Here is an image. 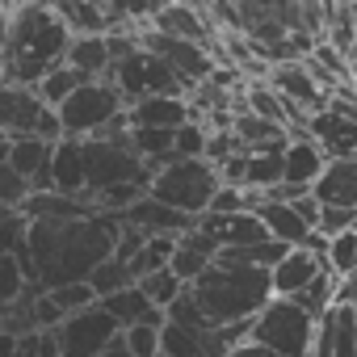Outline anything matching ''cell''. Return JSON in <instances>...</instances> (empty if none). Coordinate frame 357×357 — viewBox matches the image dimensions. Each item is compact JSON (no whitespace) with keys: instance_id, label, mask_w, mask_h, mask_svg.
Wrapping results in <instances>:
<instances>
[{"instance_id":"ac0fdd59","label":"cell","mask_w":357,"mask_h":357,"mask_svg":"<svg viewBox=\"0 0 357 357\" xmlns=\"http://www.w3.org/2000/svg\"><path fill=\"white\" fill-rule=\"evenodd\" d=\"M307 135L328 151V160H353L357 155V122L344 118V114H336V109L311 114Z\"/></svg>"},{"instance_id":"cb8c5ba5","label":"cell","mask_w":357,"mask_h":357,"mask_svg":"<svg viewBox=\"0 0 357 357\" xmlns=\"http://www.w3.org/2000/svg\"><path fill=\"white\" fill-rule=\"evenodd\" d=\"M261 219H265L269 236L282 240L286 248H311L315 236H319V231H311V227L303 223V215L294 211V202H265V206H261Z\"/></svg>"},{"instance_id":"e0dca14e","label":"cell","mask_w":357,"mask_h":357,"mask_svg":"<svg viewBox=\"0 0 357 357\" xmlns=\"http://www.w3.org/2000/svg\"><path fill=\"white\" fill-rule=\"evenodd\" d=\"M194 122V105L185 97H143L130 105L135 130H181Z\"/></svg>"},{"instance_id":"ba28073f","label":"cell","mask_w":357,"mask_h":357,"mask_svg":"<svg viewBox=\"0 0 357 357\" xmlns=\"http://www.w3.org/2000/svg\"><path fill=\"white\" fill-rule=\"evenodd\" d=\"M139 34H143V47H147L151 55H160L190 89H202V84L215 80V55H211L206 47L185 43V38H168V34H160V30H151V26H143Z\"/></svg>"},{"instance_id":"277c9868","label":"cell","mask_w":357,"mask_h":357,"mask_svg":"<svg viewBox=\"0 0 357 357\" xmlns=\"http://www.w3.org/2000/svg\"><path fill=\"white\" fill-rule=\"evenodd\" d=\"M223 190V176L211 160H176L168 164L164 172H155V181H151V198L172 206V211H181L190 219H202L215 202V194Z\"/></svg>"},{"instance_id":"e575fe53","label":"cell","mask_w":357,"mask_h":357,"mask_svg":"<svg viewBox=\"0 0 357 357\" xmlns=\"http://www.w3.org/2000/svg\"><path fill=\"white\" fill-rule=\"evenodd\" d=\"M51 303L72 319V315H80V311H89V307H97L101 298H97V290L89 286V282H76V286H59V290H51Z\"/></svg>"},{"instance_id":"7c38bea8","label":"cell","mask_w":357,"mask_h":357,"mask_svg":"<svg viewBox=\"0 0 357 357\" xmlns=\"http://www.w3.org/2000/svg\"><path fill=\"white\" fill-rule=\"evenodd\" d=\"M55 147L59 143H47V139H5V164L26 176V181L34 185V194H47L51 190Z\"/></svg>"},{"instance_id":"4dcf8cb0","label":"cell","mask_w":357,"mask_h":357,"mask_svg":"<svg viewBox=\"0 0 357 357\" xmlns=\"http://www.w3.org/2000/svg\"><path fill=\"white\" fill-rule=\"evenodd\" d=\"M80 84H89V80H84L76 68H68V63H63V68H55V72H51V76L38 84V97H43L51 109H59V105H63V101H68V97H72Z\"/></svg>"},{"instance_id":"d4e9b609","label":"cell","mask_w":357,"mask_h":357,"mask_svg":"<svg viewBox=\"0 0 357 357\" xmlns=\"http://www.w3.org/2000/svg\"><path fill=\"white\" fill-rule=\"evenodd\" d=\"M236 139H240V147L248 151V155H257V151H273V147H286L290 143V130L286 126H273V122H265V118H257V114H236Z\"/></svg>"},{"instance_id":"83f0119b","label":"cell","mask_w":357,"mask_h":357,"mask_svg":"<svg viewBox=\"0 0 357 357\" xmlns=\"http://www.w3.org/2000/svg\"><path fill=\"white\" fill-rule=\"evenodd\" d=\"M89 286L97 290V298H109V294H118V290H130V286H139V278H135V269L126 265V261H105L93 278H89Z\"/></svg>"},{"instance_id":"60d3db41","label":"cell","mask_w":357,"mask_h":357,"mask_svg":"<svg viewBox=\"0 0 357 357\" xmlns=\"http://www.w3.org/2000/svg\"><path fill=\"white\" fill-rule=\"evenodd\" d=\"M105 357H130V353H126V344H122V340H118V344H114V349H109V353H105Z\"/></svg>"},{"instance_id":"7402d4cb","label":"cell","mask_w":357,"mask_h":357,"mask_svg":"<svg viewBox=\"0 0 357 357\" xmlns=\"http://www.w3.org/2000/svg\"><path fill=\"white\" fill-rule=\"evenodd\" d=\"M101 307L122 324V332H126V328H135V324H151V328H164V324H168V311H160V307L143 294V286L118 290V294L101 298Z\"/></svg>"},{"instance_id":"8992f818","label":"cell","mask_w":357,"mask_h":357,"mask_svg":"<svg viewBox=\"0 0 357 357\" xmlns=\"http://www.w3.org/2000/svg\"><path fill=\"white\" fill-rule=\"evenodd\" d=\"M126 114V97L118 93L114 80H89L80 84L63 105H59V118H63V135L68 139H101L118 118Z\"/></svg>"},{"instance_id":"7a4b0ae2","label":"cell","mask_w":357,"mask_h":357,"mask_svg":"<svg viewBox=\"0 0 357 357\" xmlns=\"http://www.w3.org/2000/svg\"><path fill=\"white\" fill-rule=\"evenodd\" d=\"M76 34L55 5H9V30L0 43L5 89H38L55 68L68 63Z\"/></svg>"},{"instance_id":"8fae6325","label":"cell","mask_w":357,"mask_h":357,"mask_svg":"<svg viewBox=\"0 0 357 357\" xmlns=\"http://www.w3.org/2000/svg\"><path fill=\"white\" fill-rule=\"evenodd\" d=\"M198 231L211 236L223 252H240V248H257V244L273 240L261 215H202Z\"/></svg>"},{"instance_id":"8d00e7d4","label":"cell","mask_w":357,"mask_h":357,"mask_svg":"<svg viewBox=\"0 0 357 357\" xmlns=\"http://www.w3.org/2000/svg\"><path fill=\"white\" fill-rule=\"evenodd\" d=\"M206 147H211V126L206 122H190L176 130V160H206Z\"/></svg>"},{"instance_id":"9c48e42d","label":"cell","mask_w":357,"mask_h":357,"mask_svg":"<svg viewBox=\"0 0 357 357\" xmlns=\"http://www.w3.org/2000/svg\"><path fill=\"white\" fill-rule=\"evenodd\" d=\"M269 89H273L282 101H290L294 109H303V114H324V109H328V89L315 80V72L307 68V59H298V63H278V68L269 72Z\"/></svg>"},{"instance_id":"f35d334b","label":"cell","mask_w":357,"mask_h":357,"mask_svg":"<svg viewBox=\"0 0 357 357\" xmlns=\"http://www.w3.org/2000/svg\"><path fill=\"white\" fill-rule=\"evenodd\" d=\"M328 109H336V114H344V118L357 122V89H353V84H340V89L328 97Z\"/></svg>"},{"instance_id":"f6af8a7d","label":"cell","mask_w":357,"mask_h":357,"mask_svg":"<svg viewBox=\"0 0 357 357\" xmlns=\"http://www.w3.org/2000/svg\"><path fill=\"white\" fill-rule=\"evenodd\" d=\"M353 160H357V155H353Z\"/></svg>"},{"instance_id":"836d02e7","label":"cell","mask_w":357,"mask_h":357,"mask_svg":"<svg viewBox=\"0 0 357 357\" xmlns=\"http://www.w3.org/2000/svg\"><path fill=\"white\" fill-rule=\"evenodd\" d=\"M30 198H34V185L26 181L17 168L0 164V202H5V211H26Z\"/></svg>"},{"instance_id":"5bb4252c","label":"cell","mask_w":357,"mask_h":357,"mask_svg":"<svg viewBox=\"0 0 357 357\" xmlns=\"http://www.w3.org/2000/svg\"><path fill=\"white\" fill-rule=\"evenodd\" d=\"M328 151L303 130V135H290V143H286V185H294V190H315L319 185V176L328 172Z\"/></svg>"},{"instance_id":"ffe728a7","label":"cell","mask_w":357,"mask_h":357,"mask_svg":"<svg viewBox=\"0 0 357 357\" xmlns=\"http://www.w3.org/2000/svg\"><path fill=\"white\" fill-rule=\"evenodd\" d=\"M51 190L63 198H89V172H84V143L63 139L51 160Z\"/></svg>"},{"instance_id":"ee69618b","label":"cell","mask_w":357,"mask_h":357,"mask_svg":"<svg viewBox=\"0 0 357 357\" xmlns=\"http://www.w3.org/2000/svg\"><path fill=\"white\" fill-rule=\"evenodd\" d=\"M160 357H164V353H160Z\"/></svg>"},{"instance_id":"74e56055","label":"cell","mask_w":357,"mask_h":357,"mask_svg":"<svg viewBox=\"0 0 357 357\" xmlns=\"http://www.w3.org/2000/svg\"><path fill=\"white\" fill-rule=\"evenodd\" d=\"M219 176H223V185H231V190H248V151L231 155V160L219 168Z\"/></svg>"},{"instance_id":"44dd1931","label":"cell","mask_w":357,"mask_h":357,"mask_svg":"<svg viewBox=\"0 0 357 357\" xmlns=\"http://www.w3.org/2000/svg\"><path fill=\"white\" fill-rule=\"evenodd\" d=\"M311 194L319 206H340L357 215V160H332Z\"/></svg>"},{"instance_id":"f546056e","label":"cell","mask_w":357,"mask_h":357,"mask_svg":"<svg viewBox=\"0 0 357 357\" xmlns=\"http://www.w3.org/2000/svg\"><path fill=\"white\" fill-rule=\"evenodd\" d=\"M26 294H30V278H26L22 261L9 257V252H0V303H5V307H17Z\"/></svg>"},{"instance_id":"2e32d148","label":"cell","mask_w":357,"mask_h":357,"mask_svg":"<svg viewBox=\"0 0 357 357\" xmlns=\"http://www.w3.org/2000/svg\"><path fill=\"white\" fill-rule=\"evenodd\" d=\"M328 273V261L311 248H290L286 261L273 269V294L278 298H298L311 282H319Z\"/></svg>"},{"instance_id":"ab89813d","label":"cell","mask_w":357,"mask_h":357,"mask_svg":"<svg viewBox=\"0 0 357 357\" xmlns=\"http://www.w3.org/2000/svg\"><path fill=\"white\" fill-rule=\"evenodd\" d=\"M227 357H278V353H269V349H261V344H252V340H248V344H240V349H231Z\"/></svg>"},{"instance_id":"4fadbf2b","label":"cell","mask_w":357,"mask_h":357,"mask_svg":"<svg viewBox=\"0 0 357 357\" xmlns=\"http://www.w3.org/2000/svg\"><path fill=\"white\" fill-rule=\"evenodd\" d=\"M51 105L38 97V89H0V126L5 139H34L38 118Z\"/></svg>"},{"instance_id":"5b68a950","label":"cell","mask_w":357,"mask_h":357,"mask_svg":"<svg viewBox=\"0 0 357 357\" xmlns=\"http://www.w3.org/2000/svg\"><path fill=\"white\" fill-rule=\"evenodd\" d=\"M319 336V319L307 315L294 298H273L252 319V344L278 353V357H311Z\"/></svg>"},{"instance_id":"484cf974","label":"cell","mask_w":357,"mask_h":357,"mask_svg":"<svg viewBox=\"0 0 357 357\" xmlns=\"http://www.w3.org/2000/svg\"><path fill=\"white\" fill-rule=\"evenodd\" d=\"M68 68H76L84 80H109V72H114L109 38H76L68 51Z\"/></svg>"},{"instance_id":"9a60e30c","label":"cell","mask_w":357,"mask_h":357,"mask_svg":"<svg viewBox=\"0 0 357 357\" xmlns=\"http://www.w3.org/2000/svg\"><path fill=\"white\" fill-rule=\"evenodd\" d=\"M122 223L135 227V231H143V236H190V231L198 227V219H190V215H181V211L155 202L151 194H147L143 202H135V206L122 215Z\"/></svg>"},{"instance_id":"f1b7e54d","label":"cell","mask_w":357,"mask_h":357,"mask_svg":"<svg viewBox=\"0 0 357 357\" xmlns=\"http://www.w3.org/2000/svg\"><path fill=\"white\" fill-rule=\"evenodd\" d=\"M328 47H336L340 55H357V30H353V5H336L328 9Z\"/></svg>"},{"instance_id":"b9f144b4","label":"cell","mask_w":357,"mask_h":357,"mask_svg":"<svg viewBox=\"0 0 357 357\" xmlns=\"http://www.w3.org/2000/svg\"><path fill=\"white\" fill-rule=\"evenodd\" d=\"M349 68H353V76H349V84H353V89H357V55H353V59H349Z\"/></svg>"},{"instance_id":"7bdbcfd3","label":"cell","mask_w":357,"mask_h":357,"mask_svg":"<svg viewBox=\"0 0 357 357\" xmlns=\"http://www.w3.org/2000/svg\"><path fill=\"white\" fill-rule=\"evenodd\" d=\"M353 30H357V5H353Z\"/></svg>"},{"instance_id":"d6a6232c","label":"cell","mask_w":357,"mask_h":357,"mask_svg":"<svg viewBox=\"0 0 357 357\" xmlns=\"http://www.w3.org/2000/svg\"><path fill=\"white\" fill-rule=\"evenodd\" d=\"M139 286H143V294H147V298H151V303H155L160 311H168V307H172L176 298H181V294L190 290V286H185L181 278H176V273H172V269H160V273H151V278H143Z\"/></svg>"},{"instance_id":"603a6c76","label":"cell","mask_w":357,"mask_h":357,"mask_svg":"<svg viewBox=\"0 0 357 357\" xmlns=\"http://www.w3.org/2000/svg\"><path fill=\"white\" fill-rule=\"evenodd\" d=\"M219 252H223V248H219L211 236H202V231L194 227L190 236H181V244H176V257H172V273L181 278L185 286H194V282H198V278H202V273H206L215 261H219Z\"/></svg>"},{"instance_id":"d590c367","label":"cell","mask_w":357,"mask_h":357,"mask_svg":"<svg viewBox=\"0 0 357 357\" xmlns=\"http://www.w3.org/2000/svg\"><path fill=\"white\" fill-rule=\"evenodd\" d=\"M160 332H164V328L135 324V328L122 332V344H126L130 357H160V353H164V336H160Z\"/></svg>"},{"instance_id":"6da1fadb","label":"cell","mask_w":357,"mask_h":357,"mask_svg":"<svg viewBox=\"0 0 357 357\" xmlns=\"http://www.w3.org/2000/svg\"><path fill=\"white\" fill-rule=\"evenodd\" d=\"M122 236L118 215H93L76 223H30V257H34V286L59 290L89 282L105 261H114Z\"/></svg>"},{"instance_id":"52a82bcc","label":"cell","mask_w":357,"mask_h":357,"mask_svg":"<svg viewBox=\"0 0 357 357\" xmlns=\"http://www.w3.org/2000/svg\"><path fill=\"white\" fill-rule=\"evenodd\" d=\"M59 336V349L63 357H105L118 340H122V324L97 303L72 319H63V328L55 332Z\"/></svg>"},{"instance_id":"30bf717a","label":"cell","mask_w":357,"mask_h":357,"mask_svg":"<svg viewBox=\"0 0 357 357\" xmlns=\"http://www.w3.org/2000/svg\"><path fill=\"white\" fill-rule=\"evenodd\" d=\"M147 26L168 34V38H185V43H198V47H211V51H219V38H223V30L211 26V9H190V5L155 9Z\"/></svg>"},{"instance_id":"4316f807","label":"cell","mask_w":357,"mask_h":357,"mask_svg":"<svg viewBox=\"0 0 357 357\" xmlns=\"http://www.w3.org/2000/svg\"><path fill=\"white\" fill-rule=\"evenodd\" d=\"M278 185H286V147H273V151H257V155H248V190H257V194H273Z\"/></svg>"},{"instance_id":"1f68e13d","label":"cell","mask_w":357,"mask_h":357,"mask_svg":"<svg viewBox=\"0 0 357 357\" xmlns=\"http://www.w3.org/2000/svg\"><path fill=\"white\" fill-rule=\"evenodd\" d=\"M328 273L336 278V282H344V278H353L357 273V231H344V236H336L332 244H328Z\"/></svg>"},{"instance_id":"3957f363","label":"cell","mask_w":357,"mask_h":357,"mask_svg":"<svg viewBox=\"0 0 357 357\" xmlns=\"http://www.w3.org/2000/svg\"><path fill=\"white\" fill-rule=\"evenodd\" d=\"M190 294L202 303V311L211 315L215 328H231V324H252L278 294H273V273L269 269H252V265H227L215 261L194 286Z\"/></svg>"},{"instance_id":"d6986e66","label":"cell","mask_w":357,"mask_h":357,"mask_svg":"<svg viewBox=\"0 0 357 357\" xmlns=\"http://www.w3.org/2000/svg\"><path fill=\"white\" fill-rule=\"evenodd\" d=\"M311 357H357V311L353 307H332L319 319Z\"/></svg>"}]
</instances>
